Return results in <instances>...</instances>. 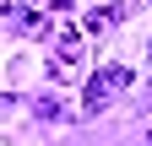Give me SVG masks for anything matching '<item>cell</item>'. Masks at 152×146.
Wrapping results in <instances>:
<instances>
[{
    "mask_svg": "<svg viewBox=\"0 0 152 146\" xmlns=\"http://www.w3.org/2000/svg\"><path fill=\"white\" fill-rule=\"evenodd\" d=\"M125 81H130V70H125V65H103L98 76L87 81V92H82V114H103L109 98H114V92H125Z\"/></svg>",
    "mask_w": 152,
    "mask_h": 146,
    "instance_id": "obj_1",
    "label": "cell"
},
{
    "mask_svg": "<svg viewBox=\"0 0 152 146\" xmlns=\"http://www.w3.org/2000/svg\"><path fill=\"white\" fill-rule=\"evenodd\" d=\"M33 114H38V119H54V114H60V103H54V98H38V103H33Z\"/></svg>",
    "mask_w": 152,
    "mask_h": 146,
    "instance_id": "obj_2",
    "label": "cell"
}]
</instances>
